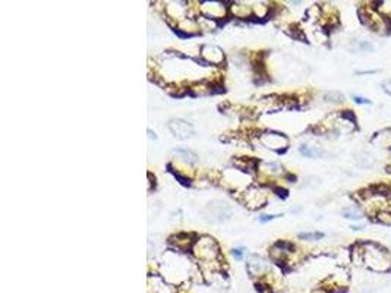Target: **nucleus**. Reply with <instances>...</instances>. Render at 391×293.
<instances>
[{"label": "nucleus", "mask_w": 391, "mask_h": 293, "mask_svg": "<svg viewBox=\"0 0 391 293\" xmlns=\"http://www.w3.org/2000/svg\"><path fill=\"white\" fill-rule=\"evenodd\" d=\"M169 128H170L172 133L176 138H179V139H188V138L194 136V128H192V125H189L188 122H185L182 119L172 120L169 123Z\"/></svg>", "instance_id": "nucleus-1"}, {"label": "nucleus", "mask_w": 391, "mask_h": 293, "mask_svg": "<svg viewBox=\"0 0 391 293\" xmlns=\"http://www.w3.org/2000/svg\"><path fill=\"white\" fill-rule=\"evenodd\" d=\"M208 210L211 211L210 215H211V220H223V218H227L230 215V210L228 207L224 204V202H218V205H214V204H210L208 205Z\"/></svg>", "instance_id": "nucleus-2"}, {"label": "nucleus", "mask_w": 391, "mask_h": 293, "mask_svg": "<svg viewBox=\"0 0 391 293\" xmlns=\"http://www.w3.org/2000/svg\"><path fill=\"white\" fill-rule=\"evenodd\" d=\"M175 153H178V154H183L185 156V159L189 162V163H196V160H198V157H196V154H194L192 151H189V150H185V148H180V150H175Z\"/></svg>", "instance_id": "nucleus-3"}, {"label": "nucleus", "mask_w": 391, "mask_h": 293, "mask_svg": "<svg viewBox=\"0 0 391 293\" xmlns=\"http://www.w3.org/2000/svg\"><path fill=\"white\" fill-rule=\"evenodd\" d=\"M323 236H324L323 233H300L299 235L300 239H320Z\"/></svg>", "instance_id": "nucleus-4"}, {"label": "nucleus", "mask_w": 391, "mask_h": 293, "mask_svg": "<svg viewBox=\"0 0 391 293\" xmlns=\"http://www.w3.org/2000/svg\"><path fill=\"white\" fill-rule=\"evenodd\" d=\"M343 215H344L346 218H355V220H360V218H362V215H360L358 211H344Z\"/></svg>", "instance_id": "nucleus-5"}, {"label": "nucleus", "mask_w": 391, "mask_h": 293, "mask_svg": "<svg viewBox=\"0 0 391 293\" xmlns=\"http://www.w3.org/2000/svg\"><path fill=\"white\" fill-rule=\"evenodd\" d=\"M353 100H355V101H356L358 104H365V103H366V104H369V103H371L369 100H365V98H362V97H358V96H355V97H353Z\"/></svg>", "instance_id": "nucleus-6"}, {"label": "nucleus", "mask_w": 391, "mask_h": 293, "mask_svg": "<svg viewBox=\"0 0 391 293\" xmlns=\"http://www.w3.org/2000/svg\"><path fill=\"white\" fill-rule=\"evenodd\" d=\"M274 217H276V215H262L260 220H261V222L264 223V222H268V220H273Z\"/></svg>", "instance_id": "nucleus-7"}, {"label": "nucleus", "mask_w": 391, "mask_h": 293, "mask_svg": "<svg viewBox=\"0 0 391 293\" xmlns=\"http://www.w3.org/2000/svg\"><path fill=\"white\" fill-rule=\"evenodd\" d=\"M384 90H385V91H387V93L391 96V81H390L388 84H384Z\"/></svg>", "instance_id": "nucleus-8"}, {"label": "nucleus", "mask_w": 391, "mask_h": 293, "mask_svg": "<svg viewBox=\"0 0 391 293\" xmlns=\"http://www.w3.org/2000/svg\"><path fill=\"white\" fill-rule=\"evenodd\" d=\"M233 255H236V258H241L242 257V249H234Z\"/></svg>", "instance_id": "nucleus-9"}]
</instances>
